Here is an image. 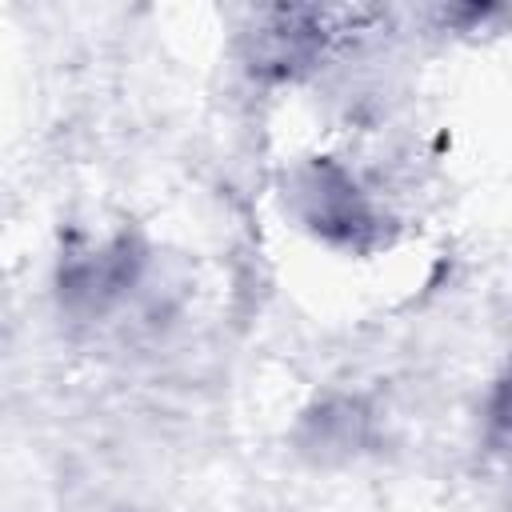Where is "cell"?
Here are the masks:
<instances>
[{
    "label": "cell",
    "mask_w": 512,
    "mask_h": 512,
    "mask_svg": "<svg viewBox=\"0 0 512 512\" xmlns=\"http://www.w3.org/2000/svg\"><path fill=\"white\" fill-rule=\"evenodd\" d=\"M304 196H308V220L332 236V240H360V232L372 224L364 200L356 196V188L348 184L344 172L328 168V164H316L304 180Z\"/></svg>",
    "instance_id": "1"
},
{
    "label": "cell",
    "mask_w": 512,
    "mask_h": 512,
    "mask_svg": "<svg viewBox=\"0 0 512 512\" xmlns=\"http://www.w3.org/2000/svg\"><path fill=\"white\" fill-rule=\"evenodd\" d=\"M492 428H496V436L512 448V368H508V376H504L500 388H496V400H492Z\"/></svg>",
    "instance_id": "2"
}]
</instances>
